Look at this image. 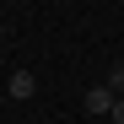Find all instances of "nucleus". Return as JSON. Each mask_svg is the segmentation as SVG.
I'll list each match as a JSON object with an SVG mask.
<instances>
[{"mask_svg": "<svg viewBox=\"0 0 124 124\" xmlns=\"http://www.w3.org/2000/svg\"><path fill=\"white\" fill-rule=\"evenodd\" d=\"M113 102H119L113 86H92V92H86V113H113Z\"/></svg>", "mask_w": 124, "mask_h": 124, "instance_id": "1", "label": "nucleus"}, {"mask_svg": "<svg viewBox=\"0 0 124 124\" xmlns=\"http://www.w3.org/2000/svg\"><path fill=\"white\" fill-rule=\"evenodd\" d=\"M32 92H38V76L32 70H16L11 76V97H32Z\"/></svg>", "mask_w": 124, "mask_h": 124, "instance_id": "2", "label": "nucleus"}, {"mask_svg": "<svg viewBox=\"0 0 124 124\" xmlns=\"http://www.w3.org/2000/svg\"><path fill=\"white\" fill-rule=\"evenodd\" d=\"M108 86H113V92L124 97V70H113V81H108Z\"/></svg>", "mask_w": 124, "mask_h": 124, "instance_id": "3", "label": "nucleus"}, {"mask_svg": "<svg viewBox=\"0 0 124 124\" xmlns=\"http://www.w3.org/2000/svg\"><path fill=\"white\" fill-rule=\"evenodd\" d=\"M113 124H124V97H119V102H113Z\"/></svg>", "mask_w": 124, "mask_h": 124, "instance_id": "4", "label": "nucleus"}]
</instances>
